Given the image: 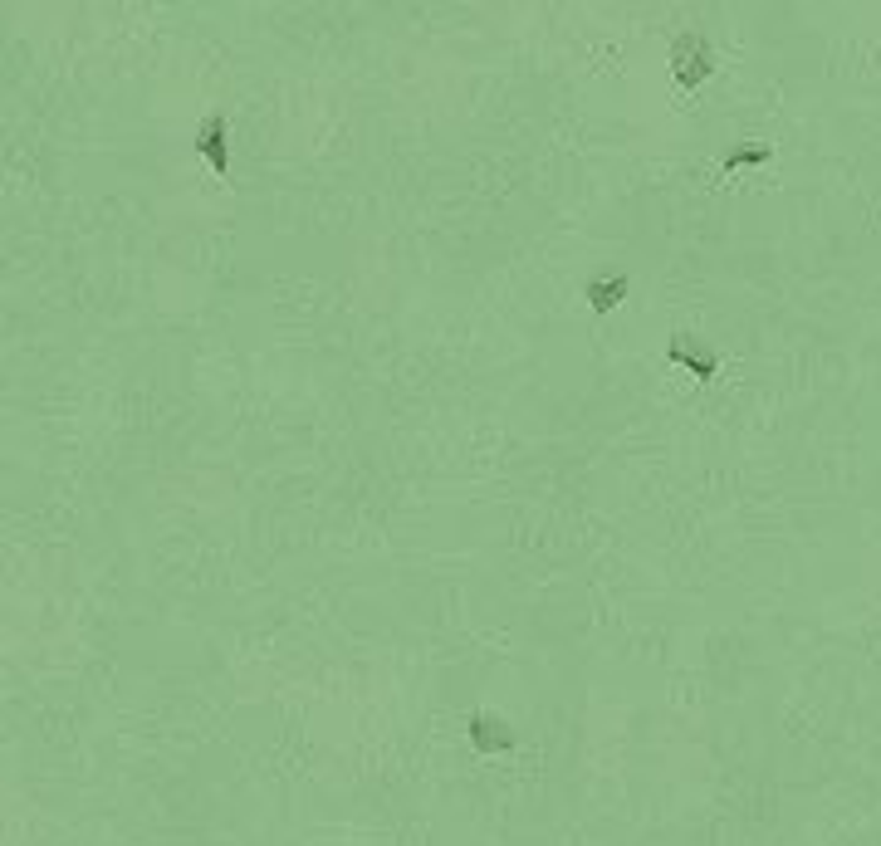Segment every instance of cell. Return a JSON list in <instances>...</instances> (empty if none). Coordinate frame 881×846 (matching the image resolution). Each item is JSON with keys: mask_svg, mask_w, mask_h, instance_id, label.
Segmentation results:
<instances>
[{"mask_svg": "<svg viewBox=\"0 0 881 846\" xmlns=\"http://www.w3.org/2000/svg\"><path fill=\"white\" fill-rule=\"evenodd\" d=\"M495 719H485V714H475V724H470V739L480 744V749H510V729H490Z\"/></svg>", "mask_w": 881, "mask_h": 846, "instance_id": "cell-1", "label": "cell"}, {"mask_svg": "<svg viewBox=\"0 0 881 846\" xmlns=\"http://www.w3.org/2000/svg\"><path fill=\"white\" fill-rule=\"evenodd\" d=\"M622 289H627V279H622V274H617V279H593V284H588V294H593V309L607 313L612 304H617V299H622Z\"/></svg>", "mask_w": 881, "mask_h": 846, "instance_id": "cell-2", "label": "cell"}]
</instances>
